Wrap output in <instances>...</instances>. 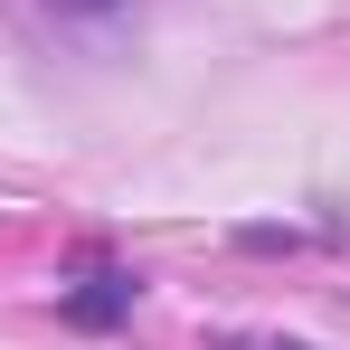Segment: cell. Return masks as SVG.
<instances>
[{"mask_svg": "<svg viewBox=\"0 0 350 350\" xmlns=\"http://www.w3.org/2000/svg\"><path fill=\"white\" fill-rule=\"evenodd\" d=\"M133 275H123V265H105V275H85V284L66 293V322H76V332H114L123 312H133Z\"/></svg>", "mask_w": 350, "mask_h": 350, "instance_id": "obj_1", "label": "cell"}, {"mask_svg": "<svg viewBox=\"0 0 350 350\" xmlns=\"http://www.w3.org/2000/svg\"><path fill=\"white\" fill-rule=\"evenodd\" d=\"M133 10H142V0H48V19H95V29H114Z\"/></svg>", "mask_w": 350, "mask_h": 350, "instance_id": "obj_2", "label": "cell"}, {"mask_svg": "<svg viewBox=\"0 0 350 350\" xmlns=\"http://www.w3.org/2000/svg\"><path fill=\"white\" fill-rule=\"evenodd\" d=\"M228 350H312V341H265V332H256V341H228Z\"/></svg>", "mask_w": 350, "mask_h": 350, "instance_id": "obj_3", "label": "cell"}]
</instances>
